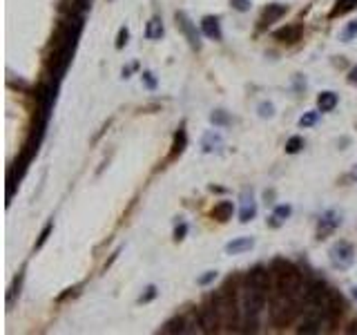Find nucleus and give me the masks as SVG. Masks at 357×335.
<instances>
[{
    "label": "nucleus",
    "instance_id": "obj_1",
    "mask_svg": "<svg viewBox=\"0 0 357 335\" xmlns=\"http://www.w3.org/2000/svg\"><path fill=\"white\" fill-rule=\"evenodd\" d=\"M81 32H83V18L76 16V14H72L56 32L54 49H51V56H49V67L54 72L56 81L63 79L67 67L72 65V56H74L76 45H79Z\"/></svg>",
    "mask_w": 357,
    "mask_h": 335
},
{
    "label": "nucleus",
    "instance_id": "obj_2",
    "mask_svg": "<svg viewBox=\"0 0 357 335\" xmlns=\"http://www.w3.org/2000/svg\"><path fill=\"white\" fill-rule=\"evenodd\" d=\"M270 271H272V291L288 293L295 300L306 302V280H304V273L293 261L275 259Z\"/></svg>",
    "mask_w": 357,
    "mask_h": 335
},
{
    "label": "nucleus",
    "instance_id": "obj_3",
    "mask_svg": "<svg viewBox=\"0 0 357 335\" xmlns=\"http://www.w3.org/2000/svg\"><path fill=\"white\" fill-rule=\"evenodd\" d=\"M272 293L275 295L270 300V319L275 326H286L302 313V302L295 300L288 293H279V291H272Z\"/></svg>",
    "mask_w": 357,
    "mask_h": 335
},
{
    "label": "nucleus",
    "instance_id": "obj_4",
    "mask_svg": "<svg viewBox=\"0 0 357 335\" xmlns=\"http://www.w3.org/2000/svg\"><path fill=\"white\" fill-rule=\"evenodd\" d=\"M328 259H330V264H333L335 268H339V271L350 268L355 264L353 244H348V241H335V244L330 246V250H328Z\"/></svg>",
    "mask_w": 357,
    "mask_h": 335
},
{
    "label": "nucleus",
    "instance_id": "obj_5",
    "mask_svg": "<svg viewBox=\"0 0 357 335\" xmlns=\"http://www.w3.org/2000/svg\"><path fill=\"white\" fill-rule=\"evenodd\" d=\"M36 103H38V121L47 125V121L51 116V107L56 103V85H49V83L38 85V90H36Z\"/></svg>",
    "mask_w": 357,
    "mask_h": 335
},
{
    "label": "nucleus",
    "instance_id": "obj_6",
    "mask_svg": "<svg viewBox=\"0 0 357 335\" xmlns=\"http://www.w3.org/2000/svg\"><path fill=\"white\" fill-rule=\"evenodd\" d=\"M174 20H177V27L183 32L188 45L194 51H199L201 49V36H199V32H196V25L190 20V16L185 12H177V14H174Z\"/></svg>",
    "mask_w": 357,
    "mask_h": 335
},
{
    "label": "nucleus",
    "instance_id": "obj_7",
    "mask_svg": "<svg viewBox=\"0 0 357 335\" xmlns=\"http://www.w3.org/2000/svg\"><path fill=\"white\" fill-rule=\"evenodd\" d=\"M199 319H201V326H203V333H217L219 326H224L219 311H217V306H215V300L205 302L203 306L199 308Z\"/></svg>",
    "mask_w": 357,
    "mask_h": 335
},
{
    "label": "nucleus",
    "instance_id": "obj_8",
    "mask_svg": "<svg viewBox=\"0 0 357 335\" xmlns=\"http://www.w3.org/2000/svg\"><path fill=\"white\" fill-rule=\"evenodd\" d=\"M246 284L255 286V288H261V291H270L272 286V271L263 266H255L246 277Z\"/></svg>",
    "mask_w": 357,
    "mask_h": 335
},
{
    "label": "nucleus",
    "instance_id": "obj_9",
    "mask_svg": "<svg viewBox=\"0 0 357 335\" xmlns=\"http://www.w3.org/2000/svg\"><path fill=\"white\" fill-rule=\"evenodd\" d=\"M341 224V215H337L335 210H326V213L319 217V224H317V237L324 239L326 235H330L335 228H339Z\"/></svg>",
    "mask_w": 357,
    "mask_h": 335
},
{
    "label": "nucleus",
    "instance_id": "obj_10",
    "mask_svg": "<svg viewBox=\"0 0 357 335\" xmlns=\"http://www.w3.org/2000/svg\"><path fill=\"white\" fill-rule=\"evenodd\" d=\"M257 217V201L252 197V190H244L241 192V210H239V221L248 224Z\"/></svg>",
    "mask_w": 357,
    "mask_h": 335
},
{
    "label": "nucleus",
    "instance_id": "obj_11",
    "mask_svg": "<svg viewBox=\"0 0 357 335\" xmlns=\"http://www.w3.org/2000/svg\"><path fill=\"white\" fill-rule=\"evenodd\" d=\"M201 32L208 36L210 40H221V38H224V32H221L219 18H215V16H205L203 20H201Z\"/></svg>",
    "mask_w": 357,
    "mask_h": 335
},
{
    "label": "nucleus",
    "instance_id": "obj_12",
    "mask_svg": "<svg viewBox=\"0 0 357 335\" xmlns=\"http://www.w3.org/2000/svg\"><path fill=\"white\" fill-rule=\"evenodd\" d=\"M286 12H288V5H281V3H272V5H268V7L263 9V14H261V23H263V25L277 23V20L281 18Z\"/></svg>",
    "mask_w": 357,
    "mask_h": 335
},
{
    "label": "nucleus",
    "instance_id": "obj_13",
    "mask_svg": "<svg viewBox=\"0 0 357 335\" xmlns=\"http://www.w3.org/2000/svg\"><path fill=\"white\" fill-rule=\"evenodd\" d=\"M252 246H255V239H252V237H237V239L226 244V252L228 255H239V252L250 250Z\"/></svg>",
    "mask_w": 357,
    "mask_h": 335
},
{
    "label": "nucleus",
    "instance_id": "obj_14",
    "mask_svg": "<svg viewBox=\"0 0 357 335\" xmlns=\"http://www.w3.org/2000/svg\"><path fill=\"white\" fill-rule=\"evenodd\" d=\"M212 219H217V221H228V219H232V215H235V204L232 201H219V204L212 208Z\"/></svg>",
    "mask_w": 357,
    "mask_h": 335
},
{
    "label": "nucleus",
    "instance_id": "obj_15",
    "mask_svg": "<svg viewBox=\"0 0 357 335\" xmlns=\"http://www.w3.org/2000/svg\"><path fill=\"white\" fill-rule=\"evenodd\" d=\"M185 146H188V132H185V127H179L177 132H174V141H172V150H170V159H177L183 154Z\"/></svg>",
    "mask_w": 357,
    "mask_h": 335
},
{
    "label": "nucleus",
    "instance_id": "obj_16",
    "mask_svg": "<svg viewBox=\"0 0 357 335\" xmlns=\"http://www.w3.org/2000/svg\"><path fill=\"white\" fill-rule=\"evenodd\" d=\"M302 36V25H288V27H281L275 32V38L281 40V43H295Z\"/></svg>",
    "mask_w": 357,
    "mask_h": 335
},
{
    "label": "nucleus",
    "instance_id": "obj_17",
    "mask_svg": "<svg viewBox=\"0 0 357 335\" xmlns=\"http://www.w3.org/2000/svg\"><path fill=\"white\" fill-rule=\"evenodd\" d=\"M190 331V326H188V315H179V317H174V319H170L165 326H161V331L159 333H188Z\"/></svg>",
    "mask_w": 357,
    "mask_h": 335
},
{
    "label": "nucleus",
    "instance_id": "obj_18",
    "mask_svg": "<svg viewBox=\"0 0 357 335\" xmlns=\"http://www.w3.org/2000/svg\"><path fill=\"white\" fill-rule=\"evenodd\" d=\"M293 215V208L288 204H281V206H277L275 208V213H272V217L268 219V224L272 226V228H279V226H283L286 224V219Z\"/></svg>",
    "mask_w": 357,
    "mask_h": 335
},
{
    "label": "nucleus",
    "instance_id": "obj_19",
    "mask_svg": "<svg viewBox=\"0 0 357 335\" xmlns=\"http://www.w3.org/2000/svg\"><path fill=\"white\" fill-rule=\"evenodd\" d=\"M163 20L159 18V16H154V18H150V23L146 25V38L148 40H159L163 36Z\"/></svg>",
    "mask_w": 357,
    "mask_h": 335
},
{
    "label": "nucleus",
    "instance_id": "obj_20",
    "mask_svg": "<svg viewBox=\"0 0 357 335\" xmlns=\"http://www.w3.org/2000/svg\"><path fill=\"white\" fill-rule=\"evenodd\" d=\"M337 94L335 92H322V94L317 96V107L319 112H330L335 110V105H337Z\"/></svg>",
    "mask_w": 357,
    "mask_h": 335
},
{
    "label": "nucleus",
    "instance_id": "obj_21",
    "mask_svg": "<svg viewBox=\"0 0 357 335\" xmlns=\"http://www.w3.org/2000/svg\"><path fill=\"white\" fill-rule=\"evenodd\" d=\"M221 146H224V141H221V137H219V134H215V132H208L203 137V141H201L203 152H217Z\"/></svg>",
    "mask_w": 357,
    "mask_h": 335
},
{
    "label": "nucleus",
    "instance_id": "obj_22",
    "mask_svg": "<svg viewBox=\"0 0 357 335\" xmlns=\"http://www.w3.org/2000/svg\"><path fill=\"white\" fill-rule=\"evenodd\" d=\"M357 7V0H337L333 7V12H330V18H337V16H344V14L353 12Z\"/></svg>",
    "mask_w": 357,
    "mask_h": 335
},
{
    "label": "nucleus",
    "instance_id": "obj_23",
    "mask_svg": "<svg viewBox=\"0 0 357 335\" xmlns=\"http://www.w3.org/2000/svg\"><path fill=\"white\" fill-rule=\"evenodd\" d=\"M355 36H357V20H350V23L339 32V38L344 40V43H350Z\"/></svg>",
    "mask_w": 357,
    "mask_h": 335
},
{
    "label": "nucleus",
    "instance_id": "obj_24",
    "mask_svg": "<svg viewBox=\"0 0 357 335\" xmlns=\"http://www.w3.org/2000/svg\"><path fill=\"white\" fill-rule=\"evenodd\" d=\"M210 121L215 123V125H221V127L230 125V116H228L226 110H215V112L210 114Z\"/></svg>",
    "mask_w": 357,
    "mask_h": 335
},
{
    "label": "nucleus",
    "instance_id": "obj_25",
    "mask_svg": "<svg viewBox=\"0 0 357 335\" xmlns=\"http://www.w3.org/2000/svg\"><path fill=\"white\" fill-rule=\"evenodd\" d=\"M302 148H304V139L297 137V134L286 141V154H297L299 150H302Z\"/></svg>",
    "mask_w": 357,
    "mask_h": 335
},
{
    "label": "nucleus",
    "instance_id": "obj_26",
    "mask_svg": "<svg viewBox=\"0 0 357 335\" xmlns=\"http://www.w3.org/2000/svg\"><path fill=\"white\" fill-rule=\"evenodd\" d=\"M51 230H54V219L47 221V226H45V228H43V233H40V237H38V241H36V248H43V246H45V241L49 239Z\"/></svg>",
    "mask_w": 357,
    "mask_h": 335
},
{
    "label": "nucleus",
    "instance_id": "obj_27",
    "mask_svg": "<svg viewBox=\"0 0 357 335\" xmlns=\"http://www.w3.org/2000/svg\"><path fill=\"white\" fill-rule=\"evenodd\" d=\"M20 284H23V273H20L18 280L14 282V286L9 288V293H7V306H12V304H14V297H16V293L20 295Z\"/></svg>",
    "mask_w": 357,
    "mask_h": 335
},
{
    "label": "nucleus",
    "instance_id": "obj_28",
    "mask_svg": "<svg viewBox=\"0 0 357 335\" xmlns=\"http://www.w3.org/2000/svg\"><path fill=\"white\" fill-rule=\"evenodd\" d=\"M317 118H319V112H306V114L299 118V127H310V125H315V123H317Z\"/></svg>",
    "mask_w": 357,
    "mask_h": 335
},
{
    "label": "nucleus",
    "instance_id": "obj_29",
    "mask_svg": "<svg viewBox=\"0 0 357 335\" xmlns=\"http://www.w3.org/2000/svg\"><path fill=\"white\" fill-rule=\"evenodd\" d=\"M127 40H130V29H127V27H121V29H118V36H116V43H114V45H116V49H123V47H125Z\"/></svg>",
    "mask_w": 357,
    "mask_h": 335
},
{
    "label": "nucleus",
    "instance_id": "obj_30",
    "mask_svg": "<svg viewBox=\"0 0 357 335\" xmlns=\"http://www.w3.org/2000/svg\"><path fill=\"white\" fill-rule=\"evenodd\" d=\"M217 275H219L217 271H205L203 275L196 277V284H199V286H208V284H212V282L217 280Z\"/></svg>",
    "mask_w": 357,
    "mask_h": 335
},
{
    "label": "nucleus",
    "instance_id": "obj_31",
    "mask_svg": "<svg viewBox=\"0 0 357 335\" xmlns=\"http://www.w3.org/2000/svg\"><path fill=\"white\" fill-rule=\"evenodd\" d=\"M157 295H159L157 286H148V288H146V293H143V295L138 297V304H148V302H152Z\"/></svg>",
    "mask_w": 357,
    "mask_h": 335
},
{
    "label": "nucleus",
    "instance_id": "obj_32",
    "mask_svg": "<svg viewBox=\"0 0 357 335\" xmlns=\"http://www.w3.org/2000/svg\"><path fill=\"white\" fill-rule=\"evenodd\" d=\"M259 116L261 118H272V116H275V105H272V103H261V105H259Z\"/></svg>",
    "mask_w": 357,
    "mask_h": 335
},
{
    "label": "nucleus",
    "instance_id": "obj_33",
    "mask_svg": "<svg viewBox=\"0 0 357 335\" xmlns=\"http://www.w3.org/2000/svg\"><path fill=\"white\" fill-rule=\"evenodd\" d=\"M141 81H143V83H146V87H148V90H157V79H154V74H152V72H143V74H141Z\"/></svg>",
    "mask_w": 357,
    "mask_h": 335
},
{
    "label": "nucleus",
    "instance_id": "obj_34",
    "mask_svg": "<svg viewBox=\"0 0 357 335\" xmlns=\"http://www.w3.org/2000/svg\"><path fill=\"white\" fill-rule=\"evenodd\" d=\"M230 5H232V9H237V12H250V7H252L250 0H230Z\"/></svg>",
    "mask_w": 357,
    "mask_h": 335
},
{
    "label": "nucleus",
    "instance_id": "obj_35",
    "mask_svg": "<svg viewBox=\"0 0 357 335\" xmlns=\"http://www.w3.org/2000/svg\"><path fill=\"white\" fill-rule=\"evenodd\" d=\"M185 235H188V224H181L174 228V241H181V239H185Z\"/></svg>",
    "mask_w": 357,
    "mask_h": 335
},
{
    "label": "nucleus",
    "instance_id": "obj_36",
    "mask_svg": "<svg viewBox=\"0 0 357 335\" xmlns=\"http://www.w3.org/2000/svg\"><path fill=\"white\" fill-rule=\"evenodd\" d=\"M348 83H350V85H357V65L348 72Z\"/></svg>",
    "mask_w": 357,
    "mask_h": 335
},
{
    "label": "nucleus",
    "instance_id": "obj_37",
    "mask_svg": "<svg viewBox=\"0 0 357 335\" xmlns=\"http://www.w3.org/2000/svg\"><path fill=\"white\" fill-rule=\"evenodd\" d=\"M346 333H357V322H353L348 328H346Z\"/></svg>",
    "mask_w": 357,
    "mask_h": 335
},
{
    "label": "nucleus",
    "instance_id": "obj_38",
    "mask_svg": "<svg viewBox=\"0 0 357 335\" xmlns=\"http://www.w3.org/2000/svg\"><path fill=\"white\" fill-rule=\"evenodd\" d=\"M353 297H355V300H357V286L353 288Z\"/></svg>",
    "mask_w": 357,
    "mask_h": 335
},
{
    "label": "nucleus",
    "instance_id": "obj_39",
    "mask_svg": "<svg viewBox=\"0 0 357 335\" xmlns=\"http://www.w3.org/2000/svg\"><path fill=\"white\" fill-rule=\"evenodd\" d=\"M353 177L357 179V166H355V170H353Z\"/></svg>",
    "mask_w": 357,
    "mask_h": 335
}]
</instances>
